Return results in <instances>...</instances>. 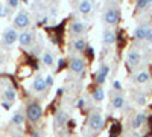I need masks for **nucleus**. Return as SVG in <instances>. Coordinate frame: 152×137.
<instances>
[{"instance_id": "37", "label": "nucleus", "mask_w": 152, "mask_h": 137, "mask_svg": "<svg viewBox=\"0 0 152 137\" xmlns=\"http://www.w3.org/2000/svg\"><path fill=\"white\" fill-rule=\"evenodd\" d=\"M132 137H138V136H137V134H134V136H132Z\"/></svg>"}, {"instance_id": "7", "label": "nucleus", "mask_w": 152, "mask_h": 137, "mask_svg": "<svg viewBox=\"0 0 152 137\" xmlns=\"http://www.w3.org/2000/svg\"><path fill=\"white\" fill-rule=\"evenodd\" d=\"M104 20L107 24H117L119 20H120V11L117 8H110L107 12H105V15H104Z\"/></svg>"}, {"instance_id": "30", "label": "nucleus", "mask_w": 152, "mask_h": 137, "mask_svg": "<svg viewBox=\"0 0 152 137\" xmlns=\"http://www.w3.org/2000/svg\"><path fill=\"white\" fill-rule=\"evenodd\" d=\"M11 105H12V104H9V102H5V101L2 102V107H3L5 110H9V108H11Z\"/></svg>"}, {"instance_id": "5", "label": "nucleus", "mask_w": 152, "mask_h": 137, "mask_svg": "<svg viewBox=\"0 0 152 137\" xmlns=\"http://www.w3.org/2000/svg\"><path fill=\"white\" fill-rule=\"evenodd\" d=\"M29 23H31L29 15H28L24 11H20L18 14L15 15V18H14V26H15V29H26V28L29 26Z\"/></svg>"}, {"instance_id": "10", "label": "nucleus", "mask_w": 152, "mask_h": 137, "mask_svg": "<svg viewBox=\"0 0 152 137\" xmlns=\"http://www.w3.org/2000/svg\"><path fill=\"white\" fill-rule=\"evenodd\" d=\"M85 31H87V26H85L84 21H79V20L72 21V24H70V32H72L73 35H84Z\"/></svg>"}, {"instance_id": "23", "label": "nucleus", "mask_w": 152, "mask_h": 137, "mask_svg": "<svg viewBox=\"0 0 152 137\" xmlns=\"http://www.w3.org/2000/svg\"><path fill=\"white\" fill-rule=\"evenodd\" d=\"M114 41H116V35H114V32L113 31H105L104 32V43L105 44H113Z\"/></svg>"}, {"instance_id": "36", "label": "nucleus", "mask_w": 152, "mask_h": 137, "mask_svg": "<svg viewBox=\"0 0 152 137\" xmlns=\"http://www.w3.org/2000/svg\"><path fill=\"white\" fill-rule=\"evenodd\" d=\"M146 2H148V3H149V5H151V3H152V0H146Z\"/></svg>"}, {"instance_id": "18", "label": "nucleus", "mask_w": 152, "mask_h": 137, "mask_svg": "<svg viewBox=\"0 0 152 137\" xmlns=\"http://www.w3.org/2000/svg\"><path fill=\"white\" fill-rule=\"evenodd\" d=\"M78 9L81 14H90L91 9H93V3L90 0H81L79 5H78Z\"/></svg>"}, {"instance_id": "33", "label": "nucleus", "mask_w": 152, "mask_h": 137, "mask_svg": "<svg viewBox=\"0 0 152 137\" xmlns=\"http://www.w3.org/2000/svg\"><path fill=\"white\" fill-rule=\"evenodd\" d=\"M31 137H40V133H38V131H34V133L31 134Z\"/></svg>"}, {"instance_id": "11", "label": "nucleus", "mask_w": 152, "mask_h": 137, "mask_svg": "<svg viewBox=\"0 0 152 137\" xmlns=\"http://www.w3.org/2000/svg\"><path fill=\"white\" fill-rule=\"evenodd\" d=\"M67 120H69V114L66 111H62V110L56 111V114H55V127L56 128H62L67 123Z\"/></svg>"}, {"instance_id": "25", "label": "nucleus", "mask_w": 152, "mask_h": 137, "mask_svg": "<svg viewBox=\"0 0 152 137\" xmlns=\"http://www.w3.org/2000/svg\"><path fill=\"white\" fill-rule=\"evenodd\" d=\"M113 89H114V90H117V92H122V82L116 79V81L113 82Z\"/></svg>"}, {"instance_id": "9", "label": "nucleus", "mask_w": 152, "mask_h": 137, "mask_svg": "<svg viewBox=\"0 0 152 137\" xmlns=\"http://www.w3.org/2000/svg\"><path fill=\"white\" fill-rule=\"evenodd\" d=\"M108 75H110V66L108 64H102L100 69H99V72L96 73V82H97V85L105 84Z\"/></svg>"}, {"instance_id": "29", "label": "nucleus", "mask_w": 152, "mask_h": 137, "mask_svg": "<svg viewBox=\"0 0 152 137\" xmlns=\"http://www.w3.org/2000/svg\"><path fill=\"white\" fill-rule=\"evenodd\" d=\"M44 81H46V85H47V87H50V85L53 84V78L50 76V75H49V76H46V79H44Z\"/></svg>"}, {"instance_id": "2", "label": "nucleus", "mask_w": 152, "mask_h": 137, "mask_svg": "<svg viewBox=\"0 0 152 137\" xmlns=\"http://www.w3.org/2000/svg\"><path fill=\"white\" fill-rule=\"evenodd\" d=\"M104 123H105L104 116L100 113H97V111L96 113H91L90 117H88V128L91 131H100L104 128Z\"/></svg>"}, {"instance_id": "21", "label": "nucleus", "mask_w": 152, "mask_h": 137, "mask_svg": "<svg viewBox=\"0 0 152 137\" xmlns=\"http://www.w3.org/2000/svg\"><path fill=\"white\" fill-rule=\"evenodd\" d=\"M91 96H93V99L96 102H100L104 99V96H105V92H104V89L100 85H97L96 89H93V92H91Z\"/></svg>"}, {"instance_id": "4", "label": "nucleus", "mask_w": 152, "mask_h": 137, "mask_svg": "<svg viewBox=\"0 0 152 137\" xmlns=\"http://www.w3.org/2000/svg\"><path fill=\"white\" fill-rule=\"evenodd\" d=\"M2 41H3L5 46H12L15 41H18V32H17V29L15 28H8L3 32Z\"/></svg>"}, {"instance_id": "22", "label": "nucleus", "mask_w": 152, "mask_h": 137, "mask_svg": "<svg viewBox=\"0 0 152 137\" xmlns=\"http://www.w3.org/2000/svg\"><path fill=\"white\" fill-rule=\"evenodd\" d=\"M24 117H26V114L21 113V111H17V113H14V116H12V123L14 125H21V123L24 122Z\"/></svg>"}, {"instance_id": "17", "label": "nucleus", "mask_w": 152, "mask_h": 137, "mask_svg": "<svg viewBox=\"0 0 152 137\" xmlns=\"http://www.w3.org/2000/svg\"><path fill=\"white\" fill-rule=\"evenodd\" d=\"M2 97H3V101H5V102L12 104V102L15 101V97H17V92H15L14 89H12V87H8V89L3 92Z\"/></svg>"}, {"instance_id": "15", "label": "nucleus", "mask_w": 152, "mask_h": 137, "mask_svg": "<svg viewBox=\"0 0 152 137\" xmlns=\"http://www.w3.org/2000/svg\"><path fill=\"white\" fill-rule=\"evenodd\" d=\"M125 105V97L122 93H117V95H114L113 99H111V107L114 110H122Z\"/></svg>"}, {"instance_id": "8", "label": "nucleus", "mask_w": 152, "mask_h": 137, "mask_svg": "<svg viewBox=\"0 0 152 137\" xmlns=\"http://www.w3.org/2000/svg\"><path fill=\"white\" fill-rule=\"evenodd\" d=\"M34 32L32 31H23L21 34H18V43H20V46H23V47H28V46H31L32 44V41H34Z\"/></svg>"}, {"instance_id": "28", "label": "nucleus", "mask_w": 152, "mask_h": 137, "mask_svg": "<svg viewBox=\"0 0 152 137\" xmlns=\"http://www.w3.org/2000/svg\"><path fill=\"white\" fill-rule=\"evenodd\" d=\"M6 15H8V9L0 5V17H6Z\"/></svg>"}, {"instance_id": "12", "label": "nucleus", "mask_w": 152, "mask_h": 137, "mask_svg": "<svg viewBox=\"0 0 152 137\" xmlns=\"http://www.w3.org/2000/svg\"><path fill=\"white\" fill-rule=\"evenodd\" d=\"M152 32V29L151 28H148V26H138L135 31H134V37L137 40H142V41H146V38H148V35Z\"/></svg>"}, {"instance_id": "16", "label": "nucleus", "mask_w": 152, "mask_h": 137, "mask_svg": "<svg viewBox=\"0 0 152 137\" xmlns=\"http://www.w3.org/2000/svg\"><path fill=\"white\" fill-rule=\"evenodd\" d=\"M149 79H151V73H149L148 70H140V72H137V75L134 76L135 84H146Z\"/></svg>"}, {"instance_id": "13", "label": "nucleus", "mask_w": 152, "mask_h": 137, "mask_svg": "<svg viewBox=\"0 0 152 137\" xmlns=\"http://www.w3.org/2000/svg\"><path fill=\"white\" fill-rule=\"evenodd\" d=\"M46 81H44V78L43 76H37L34 81H32V90L35 92V93H41V92H44V89H46Z\"/></svg>"}, {"instance_id": "3", "label": "nucleus", "mask_w": 152, "mask_h": 137, "mask_svg": "<svg viewBox=\"0 0 152 137\" xmlns=\"http://www.w3.org/2000/svg\"><path fill=\"white\" fill-rule=\"evenodd\" d=\"M70 70L75 75H82L87 70V63L82 56H73L70 61Z\"/></svg>"}, {"instance_id": "24", "label": "nucleus", "mask_w": 152, "mask_h": 137, "mask_svg": "<svg viewBox=\"0 0 152 137\" xmlns=\"http://www.w3.org/2000/svg\"><path fill=\"white\" fill-rule=\"evenodd\" d=\"M146 6H149V3L146 2V0H137V9H138V11L145 9Z\"/></svg>"}, {"instance_id": "1", "label": "nucleus", "mask_w": 152, "mask_h": 137, "mask_svg": "<svg viewBox=\"0 0 152 137\" xmlns=\"http://www.w3.org/2000/svg\"><path fill=\"white\" fill-rule=\"evenodd\" d=\"M41 116H43V108H41L40 104L32 102V104L28 105V108H26V117H28L29 122H38L41 119Z\"/></svg>"}, {"instance_id": "31", "label": "nucleus", "mask_w": 152, "mask_h": 137, "mask_svg": "<svg viewBox=\"0 0 152 137\" xmlns=\"http://www.w3.org/2000/svg\"><path fill=\"white\" fill-rule=\"evenodd\" d=\"M84 105H85V101H84V99L81 97V99H79V101H78V108H82Z\"/></svg>"}, {"instance_id": "35", "label": "nucleus", "mask_w": 152, "mask_h": 137, "mask_svg": "<svg viewBox=\"0 0 152 137\" xmlns=\"http://www.w3.org/2000/svg\"><path fill=\"white\" fill-rule=\"evenodd\" d=\"M2 63H3V58H2V56H0V66H2Z\"/></svg>"}, {"instance_id": "20", "label": "nucleus", "mask_w": 152, "mask_h": 137, "mask_svg": "<svg viewBox=\"0 0 152 137\" xmlns=\"http://www.w3.org/2000/svg\"><path fill=\"white\" fill-rule=\"evenodd\" d=\"M73 49L76 52H84L85 49H87V40L85 38H76L75 41H73Z\"/></svg>"}, {"instance_id": "6", "label": "nucleus", "mask_w": 152, "mask_h": 137, "mask_svg": "<svg viewBox=\"0 0 152 137\" xmlns=\"http://www.w3.org/2000/svg\"><path fill=\"white\" fill-rule=\"evenodd\" d=\"M140 61H142V55H140L138 51H135V49H131V51L126 53V66H128L129 69L138 66Z\"/></svg>"}, {"instance_id": "14", "label": "nucleus", "mask_w": 152, "mask_h": 137, "mask_svg": "<svg viewBox=\"0 0 152 137\" xmlns=\"http://www.w3.org/2000/svg\"><path fill=\"white\" fill-rule=\"evenodd\" d=\"M148 120V116H146V113H137L135 114V117L132 119V122H131V127L134 128V130H138L143 123Z\"/></svg>"}, {"instance_id": "32", "label": "nucleus", "mask_w": 152, "mask_h": 137, "mask_svg": "<svg viewBox=\"0 0 152 137\" xmlns=\"http://www.w3.org/2000/svg\"><path fill=\"white\" fill-rule=\"evenodd\" d=\"M146 41H148V43H151V44H152V32H151V34H149V35H148V38H146Z\"/></svg>"}, {"instance_id": "19", "label": "nucleus", "mask_w": 152, "mask_h": 137, "mask_svg": "<svg viewBox=\"0 0 152 137\" xmlns=\"http://www.w3.org/2000/svg\"><path fill=\"white\" fill-rule=\"evenodd\" d=\"M41 63H43V66H46V67H52V66L55 64V56L50 53V52H44V53L41 55Z\"/></svg>"}, {"instance_id": "27", "label": "nucleus", "mask_w": 152, "mask_h": 137, "mask_svg": "<svg viewBox=\"0 0 152 137\" xmlns=\"http://www.w3.org/2000/svg\"><path fill=\"white\" fill-rule=\"evenodd\" d=\"M18 2H20V0H8V6L9 8H17Z\"/></svg>"}, {"instance_id": "34", "label": "nucleus", "mask_w": 152, "mask_h": 137, "mask_svg": "<svg viewBox=\"0 0 152 137\" xmlns=\"http://www.w3.org/2000/svg\"><path fill=\"white\" fill-rule=\"evenodd\" d=\"M46 23H47V17H43L41 18V24H46Z\"/></svg>"}, {"instance_id": "38", "label": "nucleus", "mask_w": 152, "mask_h": 137, "mask_svg": "<svg viewBox=\"0 0 152 137\" xmlns=\"http://www.w3.org/2000/svg\"><path fill=\"white\" fill-rule=\"evenodd\" d=\"M24 2H28V0H24Z\"/></svg>"}, {"instance_id": "26", "label": "nucleus", "mask_w": 152, "mask_h": 137, "mask_svg": "<svg viewBox=\"0 0 152 137\" xmlns=\"http://www.w3.org/2000/svg\"><path fill=\"white\" fill-rule=\"evenodd\" d=\"M137 102L140 104V105H145L146 104V96L145 95H138L137 96Z\"/></svg>"}]
</instances>
